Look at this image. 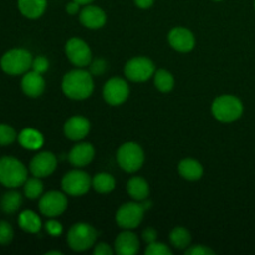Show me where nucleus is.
Returning <instances> with one entry per match:
<instances>
[{"label":"nucleus","mask_w":255,"mask_h":255,"mask_svg":"<svg viewBox=\"0 0 255 255\" xmlns=\"http://www.w3.org/2000/svg\"><path fill=\"white\" fill-rule=\"evenodd\" d=\"M17 139H19V143L25 149H30V151H37L44 144L42 134L34 128L22 129L19 136H17Z\"/></svg>","instance_id":"4be33fe9"},{"label":"nucleus","mask_w":255,"mask_h":255,"mask_svg":"<svg viewBox=\"0 0 255 255\" xmlns=\"http://www.w3.org/2000/svg\"><path fill=\"white\" fill-rule=\"evenodd\" d=\"M154 86L161 92H169L174 86V79L172 74L167 70H157L153 75Z\"/></svg>","instance_id":"cd10ccee"},{"label":"nucleus","mask_w":255,"mask_h":255,"mask_svg":"<svg viewBox=\"0 0 255 255\" xmlns=\"http://www.w3.org/2000/svg\"><path fill=\"white\" fill-rule=\"evenodd\" d=\"M31 69L34 71L39 72V74H44V72L47 71L49 69V60L45 56H37L36 59L32 60Z\"/></svg>","instance_id":"473e14b6"},{"label":"nucleus","mask_w":255,"mask_h":255,"mask_svg":"<svg viewBox=\"0 0 255 255\" xmlns=\"http://www.w3.org/2000/svg\"><path fill=\"white\" fill-rule=\"evenodd\" d=\"M52 254L60 255V254H62V253L60 251H51V252H47V253H46V255H52Z\"/></svg>","instance_id":"79ce46f5"},{"label":"nucleus","mask_w":255,"mask_h":255,"mask_svg":"<svg viewBox=\"0 0 255 255\" xmlns=\"http://www.w3.org/2000/svg\"><path fill=\"white\" fill-rule=\"evenodd\" d=\"M148 208H151V202H147V199L122 204L116 212L117 224L124 229H134L141 224L144 211Z\"/></svg>","instance_id":"20e7f679"},{"label":"nucleus","mask_w":255,"mask_h":255,"mask_svg":"<svg viewBox=\"0 0 255 255\" xmlns=\"http://www.w3.org/2000/svg\"><path fill=\"white\" fill-rule=\"evenodd\" d=\"M21 89L24 94L29 97H39L45 90V80L42 74L36 71H27L22 76Z\"/></svg>","instance_id":"a211bd4d"},{"label":"nucleus","mask_w":255,"mask_h":255,"mask_svg":"<svg viewBox=\"0 0 255 255\" xmlns=\"http://www.w3.org/2000/svg\"><path fill=\"white\" fill-rule=\"evenodd\" d=\"M129 96L128 84L121 77H112L104 86V99L111 106L122 105Z\"/></svg>","instance_id":"f8f14e48"},{"label":"nucleus","mask_w":255,"mask_h":255,"mask_svg":"<svg viewBox=\"0 0 255 255\" xmlns=\"http://www.w3.org/2000/svg\"><path fill=\"white\" fill-rule=\"evenodd\" d=\"M22 197L19 192L10 191L1 198V208L5 213H15L21 207Z\"/></svg>","instance_id":"bb28decb"},{"label":"nucleus","mask_w":255,"mask_h":255,"mask_svg":"<svg viewBox=\"0 0 255 255\" xmlns=\"http://www.w3.org/2000/svg\"><path fill=\"white\" fill-rule=\"evenodd\" d=\"M42 191H44V184L39 177L34 176L32 178H27L24 183V193L29 199H37L41 197Z\"/></svg>","instance_id":"c85d7f7f"},{"label":"nucleus","mask_w":255,"mask_h":255,"mask_svg":"<svg viewBox=\"0 0 255 255\" xmlns=\"http://www.w3.org/2000/svg\"><path fill=\"white\" fill-rule=\"evenodd\" d=\"M117 162L125 172L134 173L143 166V149L134 142H126L117 151Z\"/></svg>","instance_id":"0eeeda50"},{"label":"nucleus","mask_w":255,"mask_h":255,"mask_svg":"<svg viewBox=\"0 0 255 255\" xmlns=\"http://www.w3.org/2000/svg\"><path fill=\"white\" fill-rule=\"evenodd\" d=\"M91 125L84 116H72L65 122V136L71 141H81L89 134Z\"/></svg>","instance_id":"2eb2a0df"},{"label":"nucleus","mask_w":255,"mask_h":255,"mask_svg":"<svg viewBox=\"0 0 255 255\" xmlns=\"http://www.w3.org/2000/svg\"><path fill=\"white\" fill-rule=\"evenodd\" d=\"M75 1L79 2L80 5H89V4H91L94 0H75Z\"/></svg>","instance_id":"a19ab883"},{"label":"nucleus","mask_w":255,"mask_h":255,"mask_svg":"<svg viewBox=\"0 0 255 255\" xmlns=\"http://www.w3.org/2000/svg\"><path fill=\"white\" fill-rule=\"evenodd\" d=\"M17 138L16 131L6 124H0V146H9Z\"/></svg>","instance_id":"c756f323"},{"label":"nucleus","mask_w":255,"mask_h":255,"mask_svg":"<svg viewBox=\"0 0 255 255\" xmlns=\"http://www.w3.org/2000/svg\"><path fill=\"white\" fill-rule=\"evenodd\" d=\"M115 253L120 255H134L139 251L138 237L126 229L120 233L115 241Z\"/></svg>","instance_id":"f3484780"},{"label":"nucleus","mask_w":255,"mask_h":255,"mask_svg":"<svg viewBox=\"0 0 255 255\" xmlns=\"http://www.w3.org/2000/svg\"><path fill=\"white\" fill-rule=\"evenodd\" d=\"M214 1H222V0H214Z\"/></svg>","instance_id":"37998d69"},{"label":"nucleus","mask_w":255,"mask_h":255,"mask_svg":"<svg viewBox=\"0 0 255 255\" xmlns=\"http://www.w3.org/2000/svg\"><path fill=\"white\" fill-rule=\"evenodd\" d=\"M168 42L176 51L189 52L196 45V39L188 29L178 26L169 31Z\"/></svg>","instance_id":"4468645a"},{"label":"nucleus","mask_w":255,"mask_h":255,"mask_svg":"<svg viewBox=\"0 0 255 255\" xmlns=\"http://www.w3.org/2000/svg\"><path fill=\"white\" fill-rule=\"evenodd\" d=\"M95 157V148L91 143H79L72 147L69 153V162L74 167L81 168L91 163Z\"/></svg>","instance_id":"6ab92c4d"},{"label":"nucleus","mask_w":255,"mask_h":255,"mask_svg":"<svg viewBox=\"0 0 255 255\" xmlns=\"http://www.w3.org/2000/svg\"><path fill=\"white\" fill-rule=\"evenodd\" d=\"M186 255H214V251H212L211 248L206 246H202V244H197V246L188 247L186 249Z\"/></svg>","instance_id":"72a5a7b5"},{"label":"nucleus","mask_w":255,"mask_h":255,"mask_svg":"<svg viewBox=\"0 0 255 255\" xmlns=\"http://www.w3.org/2000/svg\"><path fill=\"white\" fill-rule=\"evenodd\" d=\"M12 238H14V229L11 224L5 221L0 222V244L6 246L12 241Z\"/></svg>","instance_id":"2f4dec72"},{"label":"nucleus","mask_w":255,"mask_h":255,"mask_svg":"<svg viewBox=\"0 0 255 255\" xmlns=\"http://www.w3.org/2000/svg\"><path fill=\"white\" fill-rule=\"evenodd\" d=\"M45 228H46L47 233L51 234L52 237H57L62 233L61 223L57 221H55L54 218H51L50 221L46 222V224H45Z\"/></svg>","instance_id":"f704fd0d"},{"label":"nucleus","mask_w":255,"mask_h":255,"mask_svg":"<svg viewBox=\"0 0 255 255\" xmlns=\"http://www.w3.org/2000/svg\"><path fill=\"white\" fill-rule=\"evenodd\" d=\"M114 253H115V249H112L107 243L101 242V243L95 244V249H94L95 255H112Z\"/></svg>","instance_id":"e433bc0d"},{"label":"nucleus","mask_w":255,"mask_h":255,"mask_svg":"<svg viewBox=\"0 0 255 255\" xmlns=\"http://www.w3.org/2000/svg\"><path fill=\"white\" fill-rule=\"evenodd\" d=\"M107 69V64L105 60L97 59L90 64V72L91 75H102Z\"/></svg>","instance_id":"c9c22d12"},{"label":"nucleus","mask_w":255,"mask_h":255,"mask_svg":"<svg viewBox=\"0 0 255 255\" xmlns=\"http://www.w3.org/2000/svg\"><path fill=\"white\" fill-rule=\"evenodd\" d=\"M32 56L25 49H12L5 52L0 60L2 71L9 75H21L29 71L32 65Z\"/></svg>","instance_id":"423d86ee"},{"label":"nucleus","mask_w":255,"mask_h":255,"mask_svg":"<svg viewBox=\"0 0 255 255\" xmlns=\"http://www.w3.org/2000/svg\"><path fill=\"white\" fill-rule=\"evenodd\" d=\"M172 246L177 249H187L191 244V233L183 227H176L169 234Z\"/></svg>","instance_id":"a878e982"},{"label":"nucleus","mask_w":255,"mask_h":255,"mask_svg":"<svg viewBox=\"0 0 255 255\" xmlns=\"http://www.w3.org/2000/svg\"><path fill=\"white\" fill-rule=\"evenodd\" d=\"M65 52H66L67 59L71 64L77 67L89 66L92 60V52L89 45L81 39L72 37L66 42L65 46Z\"/></svg>","instance_id":"9b49d317"},{"label":"nucleus","mask_w":255,"mask_h":255,"mask_svg":"<svg viewBox=\"0 0 255 255\" xmlns=\"http://www.w3.org/2000/svg\"><path fill=\"white\" fill-rule=\"evenodd\" d=\"M61 187L67 196L79 197L89 192L92 187V181L86 172L75 169L65 174L61 181Z\"/></svg>","instance_id":"6e6552de"},{"label":"nucleus","mask_w":255,"mask_h":255,"mask_svg":"<svg viewBox=\"0 0 255 255\" xmlns=\"http://www.w3.org/2000/svg\"><path fill=\"white\" fill-rule=\"evenodd\" d=\"M142 237H143L144 242H146L147 244L153 243V242L157 241V232H156V229L151 228V227H148V228H146L143 231V233H142Z\"/></svg>","instance_id":"4c0bfd02"},{"label":"nucleus","mask_w":255,"mask_h":255,"mask_svg":"<svg viewBox=\"0 0 255 255\" xmlns=\"http://www.w3.org/2000/svg\"><path fill=\"white\" fill-rule=\"evenodd\" d=\"M178 172L187 181H198L203 176V167L193 158H184L179 162Z\"/></svg>","instance_id":"412c9836"},{"label":"nucleus","mask_w":255,"mask_h":255,"mask_svg":"<svg viewBox=\"0 0 255 255\" xmlns=\"http://www.w3.org/2000/svg\"><path fill=\"white\" fill-rule=\"evenodd\" d=\"M127 192L129 197L137 202H142L148 198L149 186L147 181L142 177H132L127 182Z\"/></svg>","instance_id":"5701e85b"},{"label":"nucleus","mask_w":255,"mask_h":255,"mask_svg":"<svg viewBox=\"0 0 255 255\" xmlns=\"http://www.w3.org/2000/svg\"><path fill=\"white\" fill-rule=\"evenodd\" d=\"M146 255H172V251L167 244L161 243V242H153L147 246L146 251H144Z\"/></svg>","instance_id":"7c9ffc66"},{"label":"nucleus","mask_w":255,"mask_h":255,"mask_svg":"<svg viewBox=\"0 0 255 255\" xmlns=\"http://www.w3.org/2000/svg\"><path fill=\"white\" fill-rule=\"evenodd\" d=\"M20 228L27 233H39L41 229V219L35 212L32 211H24L20 213L19 219H17Z\"/></svg>","instance_id":"b1692460"},{"label":"nucleus","mask_w":255,"mask_h":255,"mask_svg":"<svg viewBox=\"0 0 255 255\" xmlns=\"http://www.w3.org/2000/svg\"><path fill=\"white\" fill-rule=\"evenodd\" d=\"M153 2L154 0H134V4L139 9H149L153 5Z\"/></svg>","instance_id":"ea45409f"},{"label":"nucleus","mask_w":255,"mask_h":255,"mask_svg":"<svg viewBox=\"0 0 255 255\" xmlns=\"http://www.w3.org/2000/svg\"><path fill=\"white\" fill-rule=\"evenodd\" d=\"M212 114L221 122H233L243 114V104L233 95H222L212 104Z\"/></svg>","instance_id":"7ed1b4c3"},{"label":"nucleus","mask_w":255,"mask_h":255,"mask_svg":"<svg viewBox=\"0 0 255 255\" xmlns=\"http://www.w3.org/2000/svg\"><path fill=\"white\" fill-rule=\"evenodd\" d=\"M67 244L75 252H84L95 246L97 231L87 223H75L67 232Z\"/></svg>","instance_id":"39448f33"},{"label":"nucleus","mask_w":255,"mask_h":255,"mask_svg":"<svg viewBox=\"0 0 255 255\" xmlns=\"http://www.w3.org/2000/svg\"><path fill=\"white\" fill-rule=\"evenodd\" d=\"M27 179V169L17 158L2 157L0 158V183L7 188L24 186Z\"/></svg>","instance_id":"f03ea898"},{"label":"nucleus","mask_w":255,"mask_h":255,"mask_svg":"<svg viewBox=\"0 0 255 255\" xmlns=\"http://www.w3.org/2000/svg\"><path fill=\"white\" fill-rule=\"evenodd\" d=\"M254 9H255V0H254Z\"/></svg>","instance_id":"c03bdc74"},{"label":"nucleus","mask_w":255,"mask_h":255,"mask_svg":"<svg viewBox=\"0 0 255 255\" xmlns=\"http://www.w3.org/2000/svg\"><path fill=\"white\" fill-rule=\"evenodd\" d=\"M62 92L71 100H85L94 92V80L91 72L81 67L71 70L62 79Z\"/></svg>","instance_id":"f257e3e1"},{"label":"nucleus","mask_w":255,"mask_h":255,"mask_svg":"<svg viewBox=\"0 0 255 255\" xmlns=\"http://www.w3.org/2000/svg\"><path fill=\"white\" fill-rule=\"evenodd\" d=\"M80 6H81V5H80L79 2L72 0L71 2H69V4L66 5V11L71 15H76L77 12L80 11Z\"/></svg>","instance_id":"58836bf2"},{"label":"nucleus","mask_w":255,"mask_h":255,"mask_svg":"<svg viewBox=\"0 0 255 255\" xmlns=\"http://www.w3.org/2000/svg\"><path fill=\"white\" fill-rule=\"evenodd\" d=\"M92 187L99 193H110L116 187V181H115V178L111 174L102 172V173H97L92 178Z\"/></svg>","instance_id":"393cba45"},{"label":"nucleus","mask_w":255,"mask_h":255,"mask_svg":"<svg viewBox=\"0 0 255 255\" xmlns=\"http://www.w3.org/2000/svg\"><path fill=\"white\" fill-rule=\"evenodd\" d=\"M39 208L40 212L49 218H56L61 216L67 208L66 193L59 191L47 192L40 198Z\"/></svg>","instance_id":"9d476101"},{"label":"nucleus","mask_w":255,"mask_h":255,"mask_svg":"<svg viewBox=\"0 0 255 255\" xmlns=\"http://www.w3.org/2000/svg\"><path fill=\"white\" fill-rule=\"evenodd\" d=\"M47 0H17L20 12L27 19H39L46 10Z\"/></svg>","instance_id":"aec40b11"},{"label":"nucleus","mask_w":255,"mask_h":255,"mask_svg":"<svg viewBox=\"0 0 255 255\" xmlns=\"http://www.w3.org/2000/svg\"><path fill=\"white\" fill-rule=\"evenodd\" d=\"M57 166L56 156L51 152H40L30 162V172L32 176L45 178L51 176Z\"/></svg>","instance_id":"ddd939ff"},{"label":"nucleus","mask_w":255,"mask_h":255,"mask_svg":"<svg viewBox=\"0 0 255 255\" xmlns=\"http://www.w3.org/2000/svg\"><path fill=\"white\" fill-rule=\"evenodd\" d=\"M156 72L154 64L148 57L137 56L125 65V75L133 82H144L151 79Z\"/></svg>","instance_id":"1a4fd4ad"},{"label":"nucleus","mask_w":255,"mask_h":255,"mask_svg":"<svg viewBox=\"0 0 255 255\" xmlns=\"http://www.w3.org/2000/svg\"><path fill=\"white\" fill-rule=\"evenodd\" d=\"M80 21L85 27L91 30L101 29L106 24V14L104 10L94 5H86L80 11Z\"/></svg>","instance_id":"dca6fc26"}]
</instances>
